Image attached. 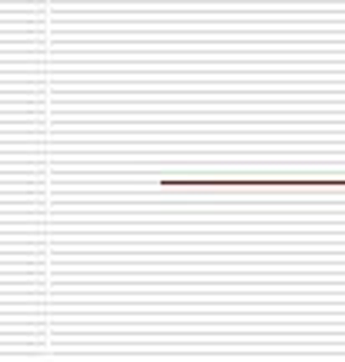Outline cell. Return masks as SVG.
Here are the masks:
<instances>
[]
</instances>
